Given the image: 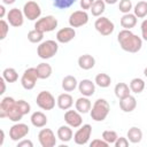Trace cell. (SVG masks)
Masks as SVG:
<instances>
[{
    "instance_id": "28",
    "label": "cell",
    "mask_w": 147,
    "mask_h": 147,
    "mask_svg": "<svg viewBox=\"0 0 147 147\" xmlns=\"http://www.w3.org/2000/svg\"><path fill=\"white\" fill-rule=\"evenodd\" d=\"M78 86V82L75 76L68 75L62 79V88L65 92H72Z\"/></svg>"
},
{
    "instance_id": "48",
    "label": "cell",
    "mask_w": 147,
    "mask_h": 147,
    "mask_svg": "<svg viewBox=\"0 0 147 147\" xmlns=\"http://www.w3.org/2000/svg\"><path fill=\"white\" fill-rule=\"evenodd\" d=\"M3 140H5V132L3 130H1V139H0V146L3 145Z\"/></svg>"
},
{
    "instance_id": "33",
    "label": "cell",
    "mask_w": 147,
    "mask_h": 147,
    "mask_svg": "<svg viewBox=\"0 0 147 147\" xmlns=\"http://www.w3.org/2000/svg\"><path fill=\"white\" fill-rule=\"evenodd\" d=\"M2 77L7 83H15L18 79V74L14 68H6L2 71Z\"/></svg>"
},
{
    "instance_id": "25",
    "label": "cell",
    "mask_w": 147,
    "mask_h": 147,
    "mask_svg": "<svg viewBox=\"0 0 147 147\" xmlns=\"http://www.w3.org/2000/svg\"><path fill=\"white\" fill-rule=\"evenodd\" d=\"M36 69H37L39 79H47V78H49L51 75H52V71H53L51 64H48V63H46V62L39 63V64L36 67Z\"/></svg>"
},
{
    "instance_id": "43",
    "label": "cell",
    "mask_w": 147,
    "mask_h": 147,
    "mask_svg": "<svg viewBox=\"0 0 147 147\" xmlns=\"http://www.w3.org/2000/svg\"><path fill=\"white\" fill-rule=\"evenodd\" d=\"M17 147H33V142L29 139H22L17 142Z\"/></svg>"
},
{
    "instance_id": "23",
    "label": "cell",
    "mask_w": 147,
    "mask_h": 147,
    "mask_svg": "<svg viewBox=\"0 0 147 147\" xmlns=\"http://www.w3.org/2000/svg\"><path fill=\"white\" fill-rule=\"evenodd\" d=\"M137 16L134 14H131V13H127V14H124L122 17H121V26L123 29H126V30H131L132 28L136 26L137 24Z\"/></svg>"
},
{
    "instance_id": "45",
    "label": "cell",
    "mask_w": 147,
    "mask_h": 147,
    "mask_svg": "<svg viewBox=\"0 0 147 147\" xmlns=\"http://www.w3.org/2000/svg\"><path fill=\"white\" fill-rule=\"evenodd\" d=\"M6 80L3 79V77L0 78V84H1V91H0V94H3L6 92Z\"/></svg>"
},
{
    "instance_id": "41",
    "label": "cell",
    "mask_w": 147,
    "mask_h": 147,
    "mask_svg": "<svg viewBox=\"0 0 147 147\" xmlns=\"http://www.w3.org/2000/svg\"><path fill=\"white\" fill-rule=\"evenodd\" d=\"M114 145H115V147H127L129 146V139L124 138V137H118Z\"/></svg>"
},
{
    "instance_id": "4",
    "label": "cell",
    "mask_w": 147,
    "mask_h": 147,
    "mask_svg": "<svg viewBox=\"0 0 147 147\" xmlns=\"http://www.w3.org/2000/svg\"><path fill=\"white\" fill-rule=\"evenodd\" d=\"M59 51V44L55 40H45L39 44L37 47V54L42 60L52 59Z\"/></svg>"
},
{
    "instance_id": "6",
    "label": "cell",
    "mask_w": 147,
    "mask_h": 147,
    "mask_svg": "<svg viewBox=\"0 0 147 147\" xmlns=\"http://www.w3.org/2000/svg\"><path fill=\"white\" fill-rule=\"evenodd\" d=\"M37 106L42 110H52L55 107V98L48 91H41L36 99Z\"/></svg>"
},
{
    "instance_id": "16",
    "label": "cell",
    "mask_w": 147,
    "mask_h": 147,
    "mask_svg": "<svg viewBox=\"0 0 147 147\" xmlns=\"http://www.w3.org/2000/svg\"><path fill=\"white\" fill-rule=\"evenodd\" d=\"M76 37L75 28H62L56 32V41L61 44H68Z\"/></svg>"
},
{
    "instance_id": "37",
    "label": "cell",
    "mask_w": 147,
    "mask_h": 147,
    "mask_svg": "<svg viewBox=\"0 0 147 147\" xmlns=\"http://www.w3.org/2000/svg\"><path fill=\"white\" fill-rule=\"evenodd\" d=\"M118 9L123 14H127L132 9V2L131 0H121L118 3Z\"/></svg>"
},
{
    "instance_id": "31",
    "label": "cell",
    "mask_w": 147,
    "mask_h": 147,
    "mask_svg": "<svg viewBox=\"0 0 147 147\" xmlns=\"http://www.w3.org/2000/svg\"><path fill=\"white\" fill-rule=\"evenodd\" d=\"M94 83L101 87V88H106L108 86H110V83H111V78L109 75L105 74V72H101V74H98L95 76V79H94Z\"/></svg>"
},
{
    "instance_id": "44",
    "label": "cell",
    "mask_w": 147,
    "mask_h": 147,
    "mask_svg": "<svg viewBox=\"0 0 147 147\" xmlns=\"http://www.w3.org/2000/svg\"><path fill=\"white\" fill-rule=\"evenodd\" d=\"M141 36H142V39L147 41V20L142 21L141 23Z\"/></svg>"
},
{
    "instance_id": "2",
    "label": "cell",
    "mask_w": 147,
    "mask_h": 147,
    "mask_svg": "<svg viewBox=\"0 0 147 147\" xmlns=\"http://www.w3.org/2000/svg\"><path fill=\"white\" fill-rule=\"evenodd\" d=\"M117 40L123 51L129 53H137L142 47V39L134 34L131 30L123 29L117 34Z\"/></svg>"
},
{
    "instance_id": "24",
    "label": "cell",
    "mask_w": 147,
    "mask_h": 147,
    "mask_svg": "<svg viewBox=\"0 0 147 147\" xmlns=\"http://www.w3.org/2000/svg\"><path fill=\"white\" fill-rule=\"evenodd\" d=\"M72 137H74V133H72L71 126H69L68 124H67V125H61V126L57 129V138H59L62 142H68V141H70Z\"/></svg>"
},
{
    "instance_id": "50",
    "label": "cell",
    "mask_w": 147,
    "mask_h": 147,
    "mask_svg": "<svg viewBox=\"0 0 147 147\" xmlns=\"http://www.w3.org/2000/svg\"><path fill=\"white\" fill-rule=\"evenodd\" d=\"M144 75H145V76L147 77V67H146V68L144 69Z\"/></svg>"
},
{
    "instance_id": "49",
    "label": "cell",
    "mask_w": 147,
    "mask_h": 147,
    "mask_svg": "<svg viewBox=\"0 0 147 147\" xmlns=\"http://www.w3.org/2000/svg\"><path fill=\"white\" fill-rule=\"evenodd\" d=\"M106 3H109V5H114V3H116L118 0H103Z\"/></svg>"
},
{
    "instance_id": "35",
    "label": "cell",
    "mask_w": 147,
    "mask_h": 147,
    "mask_svg": "<svg viewBox=\"0 0 147 147\" xmlns=\"http://www.w3.org/2000/svg\"><path fill=\"white\" fill-rule=\"evenodd\" d=\"M118 138V134L116 131H113V130H106L102 132V139L106 140L109 145L111 144H115V141L117 140Z\"/></svg>"
},
{
    "instance_id": "11",
    "label": "cell",
    "mask_w": 147,
    "mask_h": 147,
    "mask_svg": "<svg viewBox=\"0 0 147 147\" xmlns=\"http://www.w3.org/2000/svg\"><path fill=\"white\" fill-rule=\"evenodd\" d=\"M91 133H92V126L90 124H84L79 126V129L74 134V141L79 146L86 145L91 138Z\"/></svg>"
},
{
    "instance_id": "17",
    "label": "cell",
    "mask_w": 147,
    "mask_h": 147,
    "mask_svg": "<svg viewBox=\"0 0 147 147\" xmlns=\"http://www.w3.org/2000/svg\"><path fill=\"white\" fill-rule=\"evenodd\" d=\"M78 90L84 96H92L95 92V84L91 79H83L78 83Z\"/></svg>"
},
{
    "instance_id": "36",
    "label": "cell",
    "mask_w": 147,
    "mask_h": 147,
    "mask_svg": "<svg viewBox=\"0 0 147 147\" xmlns=\"http://www.w3.org/2000/svg\"><path fill=\"white\" fill-rule=\"evenodd\" d=\"M77 0H53V6L59 9H67L71 7Z\"/></svg>"
},
{
    "instance_id": "1",
    "label": "cell",
    "mask_w": 147,
    "mask_h": 147,
    "mask_svg": "<svg viewBox=\"0 0 147 147\" xmlns=\"http://www.w3.org/2000/svg\"><path fill=\"white\" fill-rule=\"evenodd\" d=\"M24 114L22 113L17 101L11 96H5L0 102V118H9L11 122H20Z\"/></svg>"
},
{
    "instance_id": "34",
    "label": "cell",
    "mask_w": 147,
    "mask_h": 147,
    "mask_svg": "<svg viewBox=\"0 0 147 147\" xmlns=\"http://www.w3.org/2000/svg\"><path fill=\"white\" fill-rule=\"evenodd\" d=\"M42 39H44V33L36 29L28 32V40L32 44H40L42 41Z\"/></svg>"
},
{
    "instance_id": "18",
    "label": "cell",
    "mask_w": 147,
    "mask_h": 147,
    "mask_svg": "<svg viewBox=\"0 0 147 147\" xmlns=\"http://www.w3.org/2000/svg\"><path fill=\"white\" fill-rule=\"evenodd\" d=\"M137 107V100L133 95H127L124 99L119 100V108L124 111V113H131L136 109Z\"/></svg>"
},
{
    "instance_id": "14",
    "label": "cell",
    "mask_w": 147,
    "mask_h": 147,
    "mask_svg": "<svg viewBox=\"0 0 147 147\" xmlns=\"http://www.w3.org/2000/svg\"><path fill=\"white\" fill-rule=\"evenodd\" d=\"M24 14L23 10L18 9V8H11L9 9V11L7 13V20L8 23L14 26V28H20L23 25L24 23Z\"/></svg>"
},
{
    "instance_id": "38",
    "label": "cell",
    "mask_w": 147,
    "mask_h": 147,
    "mask_svg": "<svg viewBox=\"0 0 147 147\" xmlns=\"http://www.w3.org/2000/svg\"><path fill=\"white\" fill-rule=\"evenodd\" d=\"M9 31V25L5 20L0 21V40H3L7 37V33Z\"/></svg>"
},
{
    "instance_id": "30",
    "label": "cell",
    "mask_w": 147,
    "mask_h": 147,
    "mask_svg": "<svg viewBox=\"0 0 147 147\" xmlns=\"http://www.w3.org/2000/svg\"><path fill=\"white\" fill-rule=\"evenodd\" d=\"M133 14L138 18H144L147 16V1H138L133 7Z\"/></svg>"
},
{
    "instance_id": "46",
    "label": "cell",
    "mask_w": 147,
    "mask_h": 147,
    "mask_svg": "<svg viewBox=\"0 0 147 147\" xmlns=\"http://www.w3.org/2000/svg\"><path fill=\"white\" fill-rule=\"evenodd\" d=\"M5 14H6V9H5V6H3V5H1V6H0V18H3Z\"/></svg>"
},
{
    "instance_id": "3",
    "label": "cell",
    "mask_w": 147,
    "mask_h": 147,
    "mask_svg": "<svg viewBox=\"0 0 147 147\" xmlns=\"http://www.w3.org/2000/svg\"><path fill=\"white\" fill-rule=\"evenodd\" d=\"M109 111H110V106L108 103V101L106 99H98L91 110H90V115H91V118L95 122H102L107 118V116L109 115Z\"/></svg>"
},
{
    "instance_id": "12",
    "label": "cell",
    "mask_w": 147,
    "mask_h": 147,
    "mask_svg": "<svg viewBox=\"0 0 147 147\" xmlns=\"http://www.w3.org/2000/svg\"><path fill=\"white\" fill-rule=\"evenodd\" d=\"M38 140L41 147H54L56 145V138L51 129H41L38 133Z\"/></svg>"
},
{
    "instance_id": "26",
    "label": "cell",
    "mask_w": 147,
    "mask_h": 147,
    "mask_svg": "<svg viewBox=\"0 0 147 147\" xmlns=\"http://www.w3.org/2000/svg\"><path fill=\"white\" fill-rule=\"evenodd\" d=\"M114 92H115L116 98L121 100V99H124L127 95H130L131 90H130V86L127 84H125V83H118V84L115 85Z\"/></svg>"
},
{
    "instance_id": "8",
    "label": "cell",
    "mask_w": 147,
    "mask_h": 147,
    "mask_svg": "<svg viewBox=\"0 0 147 147\" xmlns=\"http://www.w3.org/2000/svg\"><path fill=\"white\" fill-rule=\"evenodd\" d=\"M94 28L102 36H110L115 30L114 23L105 16H99V18H96V21L94 22Z\"/></svg>"
},
{
    "instance_id": "22",
    "label": "cell",
    "mask_w": 147,
    "mask_h": 147,
    "mask_svg": "<svg viewBox=\"0 0 147 147\" xmlns=\"http://www.w3.org/2000/svg\"><path fill=\"white\" fill-rule=\"evenodd\" d=\"M78 65L83 70H90L95 65V59L90 54H84L78 57Z\"/></svg>"
},
{
    "instance_id": "32",
    "label": "cell",
    "mask_w": 147,
    "mask_h": 147,
    "mask_svg": "<svg viewBox=\"0 0 147 147\" xmlns=\"http://www.w3.org/2000/svg\"><path fill=\"white\" fill-rule=\"evenodd\" d=\"M105 9H106V2L103 0H95L93 2V5H92V7H91L90 10H91V13H92L93 16L99 17V16H101L103 14Z\"/></svg>"
},
{
    "instance_id": "40",
    "label": "cell",
    "mask_w": 147,
    "mask_h": 147,
    "mask_svg": "<svg viewBox=\"0 0 147 147\" xmlns=\"http://www.w3.org/2000/svg\"><path fill=\"white\" fill-rule=\"evenodd\" d=\"M108 145L109 144L103 139H94L90 144L91 147H108Z\"/></svg>"
},
{
    "instance_id": "21",
    "label": "cell",
    "mask_w": 147,
    "mask_h": 147,
    "mask_svg": "<svg viewBox=\"0 0 147 147\" xmlns=\"http://www.w3.org/2000/svg\"><path fill=\"white\" fill-rule=\"evenodd\" d=\"M30 121H31V124L34 127H44V126H46V124L48 122L47 116L42 111H34L31 115Z\"/></svg>"
},
{
    "instance_id": "39",
    "label": "cell",
    "mask_w": 147,
    "mask_h": 147,
    "mask_svg": "<svg viewBox=\"0 0 147 147\" xmlns=\"http://www.w3.org/2000/svg\"><path fill=\"white\" fill-rule=\"evenodd\" d=\"M17 103H18V106H20V108H21V110H22V113H23L24 115H26V114L30 113L31 106H30L29 102H26L25 100H18Z\"/></svg>"
},
{
    "instance_id": "13",
    "label": "cell",
    "mask_w": 147,
    "mask_h": 147,
    "mask_svg": "<svg viewBox=\"0 0 147 147\" xmlns=\"http://www.w3.org/2000/svg\"><path fill=\"white\" fill-rule=\"evenodd\" d=\"M88 22V14L86 10H76L69 16V25L71 28H80Z\"/></svg>"
},
{
    "instance_id": "5",
    "label": "cell",
    "mask_w": 147,
    "mask_h": 147,
    "mask_svg": "<svg viewBox=\"0 0 147 147\" xmlns=\"http://www.w3.org/2000/svg\"><path fill=\"white\" fill-rule=\"evenodd\" d=\"M57 18L54 17L53 15H47L44 17H40L37 20V22L34 23V29L45 33V32H51L54 31L57 28Z\"/></svg>"
},
{
    "instance_id": "10",
    "label": "cell",
    "mask_w": 147,
    "mask_h": 147,
    "mask_svg": "<svg viewBox=\"0 0 147 147\" xmlns=\"http://www.w3.org/2000/svg\"><path fill=\"white\" fill-rule=\"evenodd\" d=\"M29 132H30V129L26 124L17 122L9 129V138L13 141H20V140L24 139Z\"/></svg>"
},
{
    "instance_id": "42",
    "label": "cell",
    "mask_w": 147,
    "mask_h": 147,
    "mask_svg": "<svg viewBox=\"0 0 147 147\" xmlns=\"http://www.w3.org/2000/svg\"><path fill=\"white\" fill-rule=\"evenodd\" d=\"M94 1L95 0H80L79 3H80V7H82L83 10H87V9H91Z\"/></svg>"
},
{
    "instance_id": "47",
    "label": "cell",
    "mask_w": 147,
    "mask_h": 147,
    "mask_svg": "<svg viewBox=\"0 0 147 147\" xmlns=\"http://www.w3.org/2000/svg\"><path fill=\"white\" fill-rule=\"evenodd\" d=\"M1 1H2L3 5H13L16 0H1Z\"/></svg>"
},
{
    "instance_id": "9",
    "label": "cell",
    "mask_w": 147,
    "mask_h": 147,
    "mask_svg": "<svg viewBox=\"0 0 147 147\" xmlns=\"http://www.w3.org/2000/svg\"><path fill=\"white\" fill-rule=\"evenodd\" d=\"M23 14L29 21H36L40 18L41 15V8L36 1H28L23 6Z\"/></svg>"
},
{
    "instance_id": "7",
    "label": "cell",
    "mask_w": 147,
    "mask_h": 147,
    "mask_svg": "<svg viewBox=\"0 0 147 147\" xmlns=\"http://www.w3.org/2000/svg\"><path fill=\"white\" fill-rule=\"evenodd\" d=\"M38 79H39V77H38L37 69L36 68H28L26 70H24L23 75L21 77V84H22L23 88L32 90L36 86Z\"/></svg>"
},
{
    "instance_id": "27",
    "label": "cell",
    "mask_w": 147,
    "mask_h": 147,
    "mask_svg": "<svg viewBox=\"0 0 147 147\" xmlns=\"http://www.w3.org/2000/svg\"><path fill=\"white\" fill-rule=\"evenodd\" d=\"M126 138L129 139L130 142L132 144H138L141 141L142 139V131L138 127V126H132L127 131V134H126Z\"/></svg>"
},
{
    "instance_id": "20",
    "label": "cell",
    "mask_w": 147,
    "mask_h": 147,
    "mask_svg": "<svg viewBox=\"0 0 147 147\" xmlns=\"http://www.w3.org/2000/svg\"><path fill=\"white\" fill-rule=\"evenodd\" d=\"M75 107H76V110L79 111L80 114H86L91 110L92 108V103L88 99V96H82V98H78L75 102Z\"/></svg>"
},
{
    "instance_id": "19",
    "label": "cell",
    "mask_w": 147,
    "mask_h": 147,
    "mask_svg": "<svg viewBox=\"0 0 147 147\" xmlns=\"http://www.w3.org/2000/svg\"><path fill=\"white\" fill-rule=\"evenodd\" d=\"M56 105L62 110H68L74 105V99L69 93H62L56 99Z\"/></svg>"
},
{
    "instance_id": "29",
    "label": "cell",
    "mask_w": 147,
    "mask_h": 147,
    "mask_svg": "<svg viewBox=\"0 0 147 147\" xmlns=\"http://www.w3.org/2000/svg\"><path fill=\"white\" fill-rule=\"evenodd\" d=\"M129 86H130L131 92H133V93H136V94H139V93H141V92L145 90L146 84H145L144 79H141V78L137 77V78L131 79V82H130Z\"/></svg>"
},
{
    "instance_id": "15",
    "label": "cell",
    "mask_w": 147,
    "mask_h": 147,
    "mask_svg": "<svg viewBox=\"0 0 147 147\" xmlns=\"http://www.w3.org/2000/svg\"><path fill=\"white\" fill-rule=\"evenodd\" d=\"M64 121L65 123L71 127H79L83 124V118L79 111L77 110H67L64 114Z\"/></svg>"
}]
</instances>
